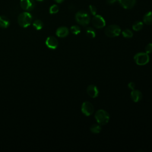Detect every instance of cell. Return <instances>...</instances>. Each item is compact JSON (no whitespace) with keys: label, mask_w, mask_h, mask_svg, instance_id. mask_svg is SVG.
Segmentation results:
<instances>
[{"label":"cell","mask_w":152,"mask_h":152,"mask_svg":"<svg viewBox=\"0 0 152 152\" xmlns=\"http://www.w3.org/2000/svg\"><path fill=\"white\" fill-rule=\"evenodd\" d=\"M69 34V30L67 27L62 26L59 27L56 31V34L59 37H65Z\"/></svg>","instance_id":"7c38bea8"},{"label":"cell","mask_w":152,"mask_h":152,"mask_svg":"<svg viewBox=\"0 0 152 152\" xmlns=\"http://www.w3.org/2000/svg\"><path fill=\"white\" fill-rule=\"evenodd\" d=\"M75 18L79 24L83 26H87L90 21V17L85 11H80L77 12L75 14Z\"/></svg>","instance_id":"7a4b0ae2"},{"label":"cell","mask_w":152,"mask_h":152,"mask_svg":"<svg viewBox=\"0 0 152 152\" xmlns=\"http://www.w3.org/2000/svg\"><path fill=\"white\" fill-rule=\"evenodd\" d=\"M145 50L147 53H152V43H150L147 44L145 48Z\"/></svg>","instance_id":"cb8c5ba5"},{"label":"cell","mask_w":152,"mask_h":152,"mask_svg":"<svg viewBox=\"0 0 152 152\" xmlns=\"http://www.w3.org/2000/svg\"><path fill=\"white\" fill-rule=\"evenodd\" d=\"M116 1H118V0H107V2L109 4H113L115 3L116 2Z\"/></svg>","instance_id":"484cf974"},{"label":"cell","mask_w":152,"mask_h":152,"mask_svg":"<svg viewBox=\"0 0 152 152\" xmlns=\"http://www.w3.org/2000/svg\"><path fill=\"white\" fill-rule=\"evenodd\" d=\"M121 5L125 9L132 8L136 4V0H118Z\"/></svg>","instance_id":"30bf717a"},{"label":"cell","mask_w":152,"mask_h":152,"mask_svg":"<svg viewBox=\"0 0 152 152\" xmlns=\"http://www.w3.org/2000/svg\"><path fill=\"white\" fill-rule=\"evenodd\" d=\"M37 1H43V0H37Z\"/></svg>","instance_id":"83f0119b"},{"label":"cell","mask_w":152,"mask_h":152,"mask_svg":"<svg viewBox=\"0 0 152 152\" xmlns=\"http://www.w3.org/2000/svg\"><path fill=\"white\" fill-rule=\"evenodd\" d=\"M87 93L88 96L92 98H95L98 96L99 90L95 85H89L87 88Z\"/></svg>","instance_id":"8fae6325"},{"label":"cell","mask_w":152,"mask_h":152,"mask_svg":"<svg viewBox=\"0 0 152 152\" xmlns=\"http://www.w3.org/2000/svg\"><path fill=\"white\" fill-rule=\"evenodd\" d=\"M94 111L93 104L89 102H84L81 106V112L86 116L91 115Z\"/></svg>","instance_id":"52a82bcc"},{"label":"cell","mask_w":152,"mask_h":152,"mask_svg":"<svg viewBox=\"0 0 152 152\" xmlns=\"http://www.w3.org/2000/svg\"><path fill=\"white\" fill-rule=\"evenodd\" d=\"M90 129V131L94 134H99L101 131L102 128L99 125L93 124L91 126Z\"/></svg>","instance_id":"e0dca14e"},{"label":"cell","mask_w":152,"mask_h":152,"mask_svg":"<svg viewBox=\"0 0 152 152\" xmlns=\"http://www.w3.org/2000/svg\"><path fill=\"white\" fill-rule=\"evenodd\" d=\"M33 27L37 30H41L43 26V22L40 20H36L33 23Z\"/></svg>","instance_id":"d6986e66"},{"label":"cell","mask_w":152,"mask_h":152,"mask_svg":"<svg viewBox=\"0 0 152 152\" xmlns=\"http://www.w3.org/2000/svg\"><path fill=\"white\" fill-rule=\"evenodd\" d=\"M59 11V7L57 5L54 4L52 5V6H50V7L49 8V12L50 14H56Z\"/></svg>","instance_id":"7402d4cb"},{"label":"cell","mask_w":152,"mask_h":152,"mask_svg":"<svg viewBox=\"0 0 152 152\" xmlns=\"http://www.w3.org/2000/svg\"><path fill=\"white\" fill-rule=\"evenodd\" d=\"M91 22L93 26L97 28H102L106 25V21L104 18L100 15L98 14L94 15Z\"/></svg>","instance_id":"8992f818"},{"label":"cell","mask_w":152,"mask_h":152,"mask_svg":"<svg viewBox=\"0 0 152 152\" xmlns=\"http://www.w3.org/2000/svg\"><path fill=\"white\" fill-rule=\"evenodd\" d=\"M20 6L25 11H31L35 6V2L34 0H21Z\"/></svg>","instance_id":"ba28073f"},{"label":"cell","mask_w":152,"mask_h":152,"mask_svg":"<svg viewBox=\"0 0 152 152\" xmlns=\"http://www.w3.org/2000/svg\"><path fill=\"white\" fill-rule=\"evenodd\" d=\"M56 2H58V3H61V2H62L64 0H55Z\"/></svg>","instance_id":"4316f807"},{"label":"cell","mask_w":152,"mask_h":152,"mask_svg":"<svg viewBox=\"0 0 152 152\" xmlns=\"http://www.w3.org/2000/svg\"><path fill=\"white\" fill-rule=\"evenodd\" d=\"M122 36L125 38H131L133 36L132 31L128 28H126L123 30L122 32Z\"/></svg>","instance_id":"ffe728a7"},{"label":"cell","mask_w":152,"mask_h":152,"mask_svg":"<svg viewBox=\"0 0 152 152\" xmlns=\"http://www.w3.org/2000/svg\"><path fill=\"white\" fill-rule=\"evenodd\" d=\"M134 59L137 65H144L149 62L150 57L146 52H139L135 55Z\"/></svg>","instance_id":"5b68a950"},{"label":"cell","mask_w":152,"mask_h":152,"mask_svg":"<svg viewBox=\"0 0 152 152\" xmlns=\"http://www.w3.org/2000/svg\"><path fill=\"white\" fill-rule=\"evenodd\" d=\"M109 115L107 112L103 109L98 110L95 114V119L100 125H106L109 121Z\"/></svg>","instance_id":"3957f363"},{"label":"cell","mask_w":152,"mask_h":152,"mask_svg":"<svg viewBox=\"0 0 152 152\" xmlns=\"http://www.w3.org/2000/svg\"><path fill=\"white\" fill-rule=\"evenodd\" d=\"M32 21V15L28 12H23L18 17V24L24 28L29 26Z\"/></svg>","instance_id":"6da1fadb"},{"label":"cell","mask_w":152,"mask_h":152,"mask_svg":"<svg viewBox=\"0 0 152 152\" xmlns=\"http://www.w3.org/2000/svg\"><path fill=\"white\" fill-rule=\"evenodd\" d=\"M70 30L72 34H75V35L78 34L81 32V29H80V27L77 25L72 26L70 28Z\"/></svg>","instance_id":"44dd1931"},{"label":"cell","mask_w":152,"mask_h":152,"mask_svg":"<svg viewBox=\"0 0 152 152\" xmlns=\"http://www.w3.org/2000/svg\"><path fill=\"white\" fill-rule=\"evenodd\" d=\"M10 25V21L5 16H0V27L4 28H7Z\"/></svg>","instance_id":"5bb4252c"},{"label":"cell","mask_w":152,"mask_h":152,"mask_svg":"<svg viewBox=\"0 0 152 152\" xmlns=\"http://www.w3.org/2000/svg\"><path fill=\"white\" fill-rule=\"evenodd\" d=\"M121 30L119 26L116 24L108 26L104 30L105 34L109 37H115L118 36L121 33Z\"/></svg>","instance_id":"277c9868"},{"label":"cell","mask_w":152,"mask_h":152,"mask_svg":"<svg viewBox=\"0 0 152 152\" xmlns=\"http://www.w3.org/2000/svg\"><path fill=\"white\" fill-rule=\"evenodd\" d=\"M89 10L93 15H95L97 13V8L94 5H89Z\"/></svg>","instance_id":"603a6c76"},{"label":"cell","mask_w":152,"mask_h":152,"mask_svg":"<svg viewBox=\"0 0 152 152\" xmlns=\"http://www.w3.org/2000/svg\"><path fill=\"white\" fill-rule=\"evenodd\" d=\"M142 27H143V23L139 21L134 23V24L132 25V29L136 31L141 30L142 28Z\"/></svg>","instance_id":"ac0fdd59"},{"label":"cell","mask_w":152,"mask_h":152,"mask_svg":"<svg viewBox=\"0 0 152 152\" xmlns=\"http://www.w3.org/2000/svg\"><path fill=\"white\" fill-rule=\"evenodd\" d=\"M45 44L48 48L51 49H55L58 46V40L53 36H49L47 37Z\"/></svg>","instance_id":"9c48e42d"},{"label":"cell","mask_w":152,"mask_h":152,"mask_svg":"<svg viewBox=\"0 0 152 152\" xmlns=\"http://www.w3.org/2000/svg\"><path fill=\"white\" fill-rule=\"evenodd\" d=\"M143 21L147 25L152 24V11H148L144 15Z\"/></svg>","instance_id":"9a60e30c"},{"label":"cell","mask_w":152,"mask_h":152,"mask_svg":"<svg viewBox=\"0 0 152 152\" xmlns=\"http://www.w3.org/2000/svg\"><path fill=\"white\" fill-rule=\"evenodd\" d=\"M131 97L132 100L134 102H138L141 100V99L142 97V95L140 91L134 89V90H132V91L131 93Z\"/></svg>","instance_id":"4fadbf2b"},{"label":"cell","mask_w":152,"mask_h":152,"mask_svg":"<svg viewBox=\"0 0 152 152\" xmlns=\"http://www.w3.org/2000/svg\"><path fill=\"white\" fill-rule=\"evenodd\" d=\"M128 87L131 89V90H134L135 89V84L134 83V82H129V83H128Z\"/></svg>","instance_id":"d4e9b609"},{"label":"cell","mask_w":152,"mask_h":152,"mask_svg":"<svg viewBox=\"0 0 152 152\" xmlns=\"http://www.w3.org/2000/svg\"><path fill=\"white\" fill-rule=\"evenodd\" d=\"M87 36L90 38H94L96 37V31L94 29L91 27H88L86 29Z\"/></svg>","instance_id":"2e32d148"}]
</instances>
